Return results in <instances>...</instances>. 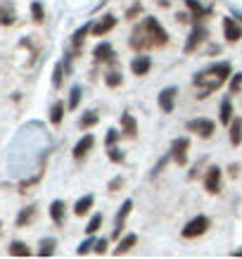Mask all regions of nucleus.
Wrapping results in <instances>:
<instances>
[{
    "instance_id": "obj_28",
    "label": "nucleus",
    "mask_w": 242,
    "mask_h": 259,
    "mask_svg": "<svg viewBox=\"0 0 242 259\" xmlns=\"http://www.w3.org/2000/svg\"><path fill=\"white\" fill-rule=\"evenodd\" d=\"M31 15H33V22H43L45 19V12H43V5H40L38 0H33L31 3Z\"/></svg>"
},
{
    "instance_id": "obj_24",
    "label": "nucleus",
    "mask_w": 242,
    "mask_h": 259,
    "mask_svg": "<svg viewBox=\"0 0 242 259\" xmlns=\"http://www.w3.org/2000/svg\"><path fill=\"white\" fill-rule=\"evenodd\" d=\"M90 31V24H86V26H81V29H78L76 33H74V38H71V46H74V50H81V46H83V36H86V33Z\"/></svg>"
},
{
    "instance_id": "obj_2",
    "label": "nucleus",
    "mask_w": 242,
    "mask_h": 259,
    "mask_svg": "<svg viewBox=\"0 0 242 259\" xmlns=\"http://www.w3.org/2000/svg\"><path fill=\"white\" fill-rule=\"evenodd\" d=\"M142 26H145V33H148V38L152 46H166L169 36H166V31L159 26V22H157L155 17H148V19L142 22Z\"/></svg>"
},
{
    "instance_id": "obj_34",
    "label": "nucleus",
    "mask_w": 242,
    "mask_h": 259,
    "mask_svg": "<svg viewBox=\"0 0 242 259\" xmlns=\"http://www.w3.org/2000/svg\"><path fill=\"white\" fill-rule=\"evenodd\" d=\"M242 86V74H233V81H230V93H237Z\"/></svg>"
},
{
    "instance_id": "obj_41",
    "label": "nucleus",
    "mask_w": 242,
    "mask_h": 259,
    "mask_svg": "<svg viewBox=\"0 0 242 259\" xmlns=\"http://www.w3.org/2000/svg\"><path fill=\"white\" fill-rule=\"evenodd\" d=\"M0 228H3V224H0Z\"/></svg>"
},
{
    "instance_id": "obj_26",
    "label": "nucleus",
    "mask_w": 242,
    "mask_h": 259,
    "mask_svg": "<svg viewBox=\"0 0 242 259\" xmlns=\"http://www.w3.org/2000/svg\"><path fill=\"white\" fill-rule=\"evenodd\" d=\"M33 214H36V207H24L19 212V217H17V226H26L33 219Z\"/></svg>"
},
{
    "instance_id": "obj_1",
    "label": "nucleus",
    "mask_w": 242,
    "mask_h": 259,
    "mask_svg": "<svg viewBox=\"0 0 242 259\" xmlns=\"http://www.w3.org/2000/svg\"><path fill=\"white\" fill-rule=\"evenodd\" d=\"M230 76V64L228 62H219V64H211L207 71H200L195 76V86L200 88V100L209 98L216 88H221L226 83V79Z\"/></svg>"
},
{
    "instance_id": "obj_3",
    "label": "nucleus",
    "mask_w": 242,
    "mask_h": 259,
    "mask_svg": "<svg viewBox=\"0 0 242 259\" xmlns=\"http://www.w3.org/2000/svg\"><path fill=\"white\" fill-rule=\"evenodd\" d=\"M209 228V219L207 217H195L192 221H187L183 228V238H200L202 233H207Z\"/></svg>"
},
{
    "instance_id": "obj_27",
    "label": "nucleus",
    "mask_w": 242,
    "mask_h": 259,
    "mask_svg": "<svg viewBox=\"0 0 242 259\" xmlns=\"http://www.w3.org/2000/svg\"><path fill=\"white\" fill-rule=\"evenodd\" d=\"M62 117H64V105L62 102H55L53 110H50V121L57 126V124H62Z\"/></svg>"
},
{
    "instance_id": "obj_10",
    "label": "nucleus",
    "mask_w": 242,
    "mask_h": 259,
    "mask_svg": "<svg viewBox=\"0 0 242 259\" xmlns=\"http://www.w3.org/2000/svg\"><path fill=\"white\" fill-rule=\"evenodd\" d=\"M204 38H207V29L197 24L195 29H192V33H190V38H187V43H185V53H192V50H195V48L200 46V43H202Z\"/></svg>"
},
{
    "instance_id": "obj_11",
    "label": "nucleus",
    "mask_w": 242,
    "mask_h": 259,
    "mask_svg": "<svg viewBox=\"0 0 242 259\" xmlns=\"http://www.w3.org/2000/svg\"><path fill=\"white\" fill-rule=\"evenodd\" d=\"M93 145H95V138H93V136H90V134L83 136V138H81V141L74 145V159H83L88 155V150L93 148Z\"/></svg>"
},
{
    "instance_id": "obj_38",
    "label": "nucleus",
    "mask_w": 242,
    "mask_h": 259,
    "mask_svg": "<svg viewBox=\"0 0 242 259\" xmlns=\"http://www.w3.org/2000/svg\"><path fill=\"white\" fill-rule=\"evenodd\" d=\"M119 83H121V76H119V74H110V76H107V86H119Z\"/></svg>"
},
{
    "instance_id": "obj_8",
    "label": "nucleus",
    "mask_w": 242,
    "mask_h": 259,
    "mask_svg": "<svg viewBox=\"0 0 242 259\" xmlns=\"http://www.w3.org/2000/svg\"><path fill=\"white\" fill-rule=\"evenodd\" d=\"M114 26H117V19L112 15H107V17H102L98 24H90V31H93V36H105V33H110Z\"/></svg>"
},
{
    "instance_id": "obj_5",
    "label": "nucleus",
    "mask_w": 242,
    "mask_h": 259,
    "mask_svg": "<svg viewBox=\"0 0 242 259\" xmlns=\"http://www.w3.org/2000/svg\"><path fill=\"white\" fill-rule=\"evenodd\" d=\"M187 150H190V143H187V138H176L171 145V155H173V162L176 164H185L187 162Z\"/></svg>"
},
{
    "instance_id": "obj_29",
    "label": "nucleus",
    "mask_w": 242,
    "mask_h": 259,
    "mask_svg": "<svg viewBox=\"0 0 242 259\" xmlns=\"http://www.w3.org/2000/svg\"><path fill=\"white\" fill-rule=\"evenodd\" d=\"M78 102H81V86H74L69 95V110H76Z\"/></svg>"
},
{
    "instance_id": "obj_30",
    "label": "nucleus",
    "mask_w": 242,
    "mask_h": 259,
    "mask_svg": "<svg viewBox=\"0 0 242 259\" xmlns=\"http://www.w3.org/2000/svg\"><path fill=\"white\" fill-rule=\"evenodd\" d=\"M100 224H102V214H95L93 219H90V224L86 226V233H88V236H93V233H98V228H100Z\"/></svg>"
},
{
    "instance_id": "obj_33",
    "label": "nucleus",
    "mask_w": 242,
    "mask_h": 259,
    "mask_svg": "<svg viewBox=\"0 0 242 259\" xmlns=\"http://www.w3.org/2000/svg\"><path fill=\"white\" fill-rule=\"evenodd\" d=\"M117 141H119V131L110 128V131H107V138H105V145H107V148H112V145H117Z\"/></svg>"
},
{
    "instance_id": "obj_7",
    "label": "nucleus",
    "mask_w": 242,
    "mask_h": 259,
    "mask_svg": "<svg viewBox=\"0 0 242 259\" xmlns=\"http://www.w3.org/2000/svg\"><path fill=\"white\" fill-rule=\"evenodd\" d=\"M204 188L209 193H219L221 190V169L219 166H211L207 176H204Z\"/></svg>"
},
{
    "instance_id": "obj_9",
    "label": "nucleus",
    "mask_w": 242,
    "mask_h": 259,
    "mask_svg": "<svg viewBox=\"0 0 242 259\" xmlns=\"http://www.w3.org/2000/svg\"><path fill=\"white\" fill-rule=\"evenodd\" d=\"M15 19H17L15 5L8 3V0H0V24H3V26H12Z\"/></svg>"
},
{
    "instance_id": "obj_12",
    "label": "nucleus",
    "mask_w": 242,
    "mask_h": 259,
    "mask_svg": "<svg viewBox=\"0 0 242 259\" xmlns=\"http://www.w3.org/2000/svg\"><path fill=\"white\" fill-rule=\"evenodd\" d=\"M93 57L98 62H110V60H114L117 55H114V48H112L110 43H100V46H95Z\"/></svg>"
},
{
    "instance_id": "obj_35",
    "label": "nucleus",
    "mask_w": 242,
    "mask_h": 259,
    "mask_svg": "<svg viewBox=\"0 0 242 259\" xmlns=\"http://www.w3.org/2000/svg\"><path fill=\"white\" fill-rule=\"evenodd\" d=\"M53 83H55V88L62 86V64H57V67H55V74H53Z\"/></svg>"
},
{
    "instance_id": "obj_4",
    "label": "nucleus",
    "mask_w": 242,
    "mask_h": 259,
    "mask_svg": "<svg viewBox=\"0 0 242 259\" xmlns=\"http://www.w3.org/2000/svg\"><path fill=\"white\" fill-rule=\"evenodd\" d=\"M187 131L202 136V138H209L214 134V121H209V119H192V121H187Z\"/></svg>"
},
{
    "instance_id": "obj_14",
    "label": "nucleus",
    "mask_w": 242,
    "mask_h": 259,
    "mask_svg": "<svg viewBox=\"0 0 242 259\" xmlns=\"http://www.w3.org/2000/svg\"><path fill=\"white\" fill-rule=\"evenodd\" d=\"M173 98H176V88H164L162 93H159V107H162V112H169L173 110Z\"/></svg>"
},
{
    "instance_id": "obj_20",
    "label": "nucleus",
    "mask_w": 242,
    "mask_h": 259,
    "mask_svg": "<svg viewBox=\"0 0 242 259\" xmlns=\"http://www.w3.org/2000/svg\"><path fill=\"white\" fill-rule=\"evenodd\" d=\"M219 119L223 121V124H230L233 121V102H230V98H226V100L221 102V114Z\"/></svg>"
},
{
    "instance_id": "obj_39",
    "label": "nucleus",
    "mask_w": 242,
    "mask_h": 259,
    "mask_svg": "<svg viewBox=\"0 0 242 259\" xmlns=\"http://www.w3.org/2000/svg\"><path fill=\"white\" fill-rule=\"evenodd\" d=\"M119 186H121V179H114V181L110 183V190H117Z\"/></svg>"
},
{
    "instance_id": "obj_36",
    "label": "nucleus",
    "mask_w": 242,
    "mask_h": 259,
    "mask_svg": "<svg viewBox=\"0 0 242 259\" xmlns=\"http://www.w3.org/2000/svg\"><path fill=\"white\" fill-rule=\"evenodd\" d=\"M107 150H110V159H112V162H121V159H124L121 150H117L114 145H112V148H107Z\"/></svg>"
},
{
    "instance_id": "obj_16",
    "label": "nucleus",
    "mask_w": 242,
    "mask_h": 259,
    "mask_svg": "<svg viewBox=\"0 0 242 259\" xmlns=\"http://www.w3.org/2000/svg\"><path fill=\"white\" fill-rule=\"evenodd\" d=\"M121 126H124V136L135 138V134H138V121H135L128 112H124V114H121Z\"/></svg>"
},
{
    "instance_id": "obj_40",
    "label": "nucleus",
    "mask_w": 242,
    "mask_h": 259,
    "mask_svg": "<svg viewBox=\"0 0 242 259\" xmlns=\"http://www.w3.org/2000/svg\"><path fill=\"white\" fill-rule=\"evenodd\" d=\"M235 257H242V250H237V252H233Z\"/></svg>"
},
{
    "instance_id": "obj_23",
    "label": "nucleus",
    "mask_w": 242,
    "mask_h": 259,
    "mask_svg": "<svg viewBox=\"0 0 242 259\" xmlns=\"http://www.w3.org/2000/svg\"><path fill=\"white\" fill-rule=\"evenodd\" d=\"M185 5H187V10L192 12V19H195V22H200V19L207 15V8H202L197 0H185Z\"/></svg>"
},
{
    "instance_id": "obj_32",
    "label": "nucleus",
    "mask_w": 242,
    "mask_h": 259,
    "mask_svg": "<svg viewBox=\"0 0 242 259\" xmlns=\"http://www.w3.org/2000/svg\"><path fill=\"white\" fill-rule=\"evenodd\" d=\"M95 243H98V240H93V238H88V240H83V243L78 245V254L83 257V254H88L90 250H95Z\"/></svg>"
},
{
    "instance_id": "obj_18",
    "label": "nucleus",
    "mask_w": 242,
    "mask_h": 259,
    "mask_svg": "<svg viewBox=\"0 0 242 259\" xmlns=\"http://www.w3.org/2000/svg\"><path fill=\"white\" fill-rule=\"evenodd\" d=\"M55 247H57L55 238H43V240H40L38 254H40V257H53V254H55Z\"/></svg>"
},
{
    "instance_id": "obj_37",
    "label": "nucleus",
    "mask_w": 242,
    "mask_h": 259,
    "mask_svg": "<svg viewBox=\"0 0 242 259\" xmlns=\"http://www.w3.org/2000/svg\"><path fill=\"white\" fill-rule=\"evenodd\" d=\"M95 252H98V254H105V252H107V240H105V238L95 243Z\"/></svg>"
},
{
    "instance_id": "obj_22",
    "label": "nucleus",
    "mask_w": 242,
    "mask_h": 259,
    "mask_svg": "<svg viewBox=\"0 0 242 259\" xmlns=\"http://www.w3.org/2000/svg\"><path fill=\"white\" fill-rule=\"evenodd\" d=\"M93 195H86V197H81V200H78L76 204H74V212L78 214V217H83V214L88 212V209H90V207H93Z\"/></svg>"
},
{
    "instance_id": "obj_6",
    "label": "nucleus",
    "mask_w": 242,
    "mask_h": 259,
    "mask_svg": "<svg viewBox=\"0 0 242 259\" xmlns=\"http://www.w3.org/2000/svg\"><path fill=\"white\" fill-rule=\"evenodd\" d=\"M223 36H226L230 43L242 38V26L235 22L233 17H226V19H223Z\"/></svg>"
},
{
    "instance_id": "obj_19",
    "label": "nucleus",
    "mask_w": 242,
    "mask_h": 259,
    "mask_svg": "<svg viewBox=\"0 0 242 259\" xmlns=\"http://www.w3.org/2000/svg\"><path fill=\"white\" fill-rule=\"evenodd\" d=\"M135 243H138V236H135V233H128L126 238H121V240H119V247L114 252H117V254H126V252L131 250Z\"/></svg>"
},
{
    "instance_id": "obj_15",
    "label": "nucleus",
    "mask_w": 242,
    "mask_h": 259,
    "mask_svg": "<svg viewBox=\"0 0 242 259\" xmlns=\"http://www.w3.org/2000/svg\"><path fill=\"white\" fill-rule=\"evenodd\" d=\"M150 64H152L150 62V57L140 55V57H135V60L131 62V71L135 74V76H145V74L150 71Z\"/></svg>"
},
{
    "instance_id": "obj_17",
    "label": "nucleus",
    "mask_w": 242,
    "mask_h": 259,
    "mask_svg": "<svg viewBox=\"0 0 242 259\" xmlns=\"http://www.w3.org/2000/svg\"><path fill=\"white\" fill-rule=\"evenodd\" d=\"M50 217H53V221H55L57 226L64 224V202L62 200H55V202L50 204Z\"/></svg>"
},
{
    "instance_id": "obj_13",
    "label": "nucleus",
    "mask_w": 242,
    "mask_h": 259,
    "mask_svg": "<svg viewBox=\"0 0 242 259\" xmlns=\"http://www.w3.org/2000/svg\"><path fill=\"white\" fill-rule=\"evenodd\" d=\"M131 209H133V202H131V200H126V202L121 204V209H119V214H117V228L112 231V238H119V233H121V228H124V221H126V217L131 214Z\"/></svg>"
},
{
    "instance_id": "obj_31",
    "label": "nucleus",
    "mask_w": 242,
    "mask_h": 259,
    "mask_svg": "<svg viewBox=\"0 0 242 259\" xmlns=\"http://www.w3.org/2000/svg\"><path fill=\"white\" fill-rule=\"evenodd\" d=\"M98 124V114L95 112H88V114H83V119H81V128H90V126Z\"/></svg>"
},
{
    "instance_id": "obj_25",
    "label": "nucleus",
    "mask_w": 242,
    "mask_h": 259,
    "mask_svg": "<svg viewBox=\"0 0 242 259\" xmlns=\"http://www.w3.org/2000/svg\"><path fill=\"white\" fill-rule=\"evenodd\" d=\"M10 254H12V257H29V254H31V250H29L24 243L15 240V243L10 245Z\"/></svg>"
},
{
    "instance_id": "obj_21",
    "label": "nucleus",
    "mask_w": 242,
    "mask_h": 259,
    "mask_svg": "<svg viewBox=\"0 0 242 259\" xmlns=\"http://www.w3.org/2000/svg\"><path fill=\"white\" fill-rule=\"evenodd\" d=\"M230 143H233V145H240L242 143V121L240 119H233V121H230Z\"/></svg>"
}]
</instances>
